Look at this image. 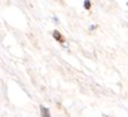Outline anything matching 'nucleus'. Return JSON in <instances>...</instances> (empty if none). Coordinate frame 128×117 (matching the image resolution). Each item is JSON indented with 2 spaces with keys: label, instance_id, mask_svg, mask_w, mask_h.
<instances>
[{
  "label": "nucleus",
  "instance_id": "f257e3e1",
  "mask_svg": "<svg viewBox=\"0 0 128 117\" xmlns=\"http://www.w3.org/2000/svg\"><path fill=\"white\" fill-rule=\"evenodd\" d=\"M39 108H40V114H42V117H51L50 116V110H48L46 107L40 106Z\"/></svg>",
  "mask_w": 128,
  "mask_h": 117
},
{
  "label": "nucleus",
  "instance_id": "f03ea898",
  "mask_svg": "<svg viewBox=\"0 0 128 117\" xmlns=\"http://www.w3.org/2000/svg\"><path fill=\"white\" fill-rule=\"evenodd\" d=\"M52 35H53V38H54V39H57L58 41H61V40H62V37H61V33H60L59 31H57V30H54V31H53V33H52Z\"/></svg>",
  "mask_w": 128,
  "mask_h": 117
},
{
  "label": "nucleus",
  "instance_id": "7ed1b4c3",
  "mask_svg": "<svg viewBox=\"0 0 128 117\" xmlns=\"http://www.w3.org/2000/svg\"><path fill=\"white\" fill-rule=\"evenodd\" d=\"M90 7H91V2H90V1H88V0H86V1H84V8L89 9Z\"/></svg>",
  "mask_w": 128,
  "mask_h": 117
}]
</instances>
